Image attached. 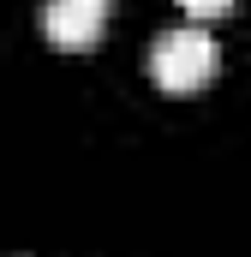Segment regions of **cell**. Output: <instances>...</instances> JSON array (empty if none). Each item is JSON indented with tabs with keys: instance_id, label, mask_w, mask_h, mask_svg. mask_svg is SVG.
Returning <instances> with one entry per match:
<instances>
[{
	"instance_id": "6da1fadb",
	"label": "cell",
	"mask_w": 251,
	"mask_h": 257,
	"mask_svg": "<svg viewBox=\"0 0 251 257\" xmlns=\"http://www.w3.org/2000/svg\"><path fill=\"white\" fill-rule=\"evenodd\" d=\"M215 42L203 24H186V30H162L156 48H150V78L168 90V96H191L215 78Z\"/></svg>"
},
{
	"instance_id": "7a4b0ae2",
	"label": "cell",
	"mask_w": 251,
	"mask_h": 257,
	"mask_svg": "<svg viewBox=\"0 0 251 257\" xmlns=\"http://www.w3.org/2000/svg\"><path fill=\"white\" fill-rule=\"evenodd\" d=\"M108 30V0H42V36L54 48H90Z\"/></svg>"
},
{
	"instance_id": "3957f363",
	"label": "cell",
	"mask_w": 251,
	"mask_h": 257,
	"mask_svg": "<svg viewBox=\"0 0 251 257\" xmlns=\"http://www.w3.org/2000/svg\"><path fill=\"white\" fill-rule=\"evenodd\" d=\"M186 6L191 24H209V18H221V12H233V0H180Z\"/></svg>"
}]
</instances>
